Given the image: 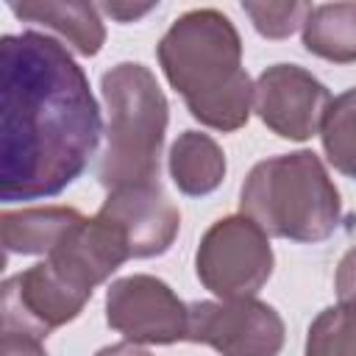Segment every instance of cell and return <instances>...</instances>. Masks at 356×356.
Listing matches in <instances>:
<instances>
[{
  "label": "cell",
  "mask_w": 356,
  "mask_h": 356,
  "mask_svg": "<svg viewBox=\"0 0 356 356\" xmlns=\"http://www.w3.org/2000/svg\"><path fill=\"white\" fill-rule=\"evenodd\" d=\"M156 58L200 125L228 134L250 120L253 83L242 67V39L222 11L181 14L159 39Z\"/></svg>",
  "instance_id": "obj_2"
},
{
  "label": "cell",
  "mask_w": 356,
  "mask_h": 356,
  "mask_svg": "<svg viewBox=\"0 0 356 356\" xmlns=\"http://www.w3.org/2000/svg\"><path fill=\"white\" fill-rule=\"evenodd\" d=\"M92 292L70 284L47 259L3 281V331L47 339L50 331L72 323Z\"/></svg>",
  "instance_id": "obj_8"
},
{
  "label": "cell",
  "mask_w": 356,
  "mask_h": 356,
  "mask_svg": "<svg viewBox=\"0 0 356 356\" xmlns=\"http://www.w3.org/2000/svg\"><path fill=\"white\" fill-rule=\"evenodd\" d=\"M100 92L108 106V145L97 167L100 184L108 192L156 184L170 122V106L156 75L139 61H122L103 72Z\"/></svg>",
  "instance_id": "obj_4"
},
{
  "label": "cell",
  "mask_w": 356,
  "mask_h": 356,
  "mask_svg": "<svg viewBox=\"0 0 356 356\" xmlns=\"http://www.w3.org/2000/svg\"><path fill=\"white\" fill-rule=\"evenodd\" d=\"M97 214L117 225L131 259H153L167 253L181 228V214L159 181L108 192Z\"/></svg>",
  "instance_id": "obj_10"
},
{
  "label": "cell",
  "mask_w": 356,
  "mask_h": 356,
  "mask_svg": "<svg viewBox=\"0 0 356 356\" xmlns=\"http://www.w3.org/2000/svg\"><path fill=\"white\" fill-rule=\"evenodd\" d=\"M334 289H337L339 303L356 306V245L339 259L337 275H334Z\"/></svg>",
  "instance_id": "obj_18"
},
{
  "label": "cell",
  "mask_w": 356,
  "mask_h": 356,
  "mask_svg": "<svg viewBox=\"0 0 356 356\" xmlns=\"http://www.w3.org/2000/svg\"><path fill=\"white\" fill-rule=\"evenodd\" d=\"M95 356H153V353H147L145 348H139V345H134V342H120V345L100 348Z\"/></svg>",
  "instance_id": "obj_21"
},
{
  "label": "cell",
  "mask_w": 356,
  "mask_h": 356,
  "mask_svg": "<svg viewBox=\"0 0 356 356\" xmlns=\"http://www.w3.org/2000/svg\"><path fill=\"white\" fill-rule=\"evenodd\" d=\"M106 323L134 345L186 339L189 306L156 275H125L106 289Z\"/></svg>",
  "instance_id": "obj_7"
},
{
  "label": "cell",
  "mask_w": 356,
  "mask_h": 356,
  "mask_svg": "<svg viewBox=\"0 0 356 356\" xmlns=\"http://www.w3.org/2000/svg\"><path fill=\"white\" fill-rule=\"evenodd\" d=\"M284 337L281 314L259 298L189 303L186 342L209 345L220 356H278Z\"/></svg>",
  "instance_id": "obj_6"
},
{
  "label": "cell",
  "mask_w": 356,
  "mask_h": 356,
  "mask_svg": "<svg viewBox=\"0 0 356 356\" xmlns=\"http://www.w3.org/2000/svg\"><path fill=\"white\" fill-rule=\"evenodd\" d=\"M0 197L39 200L64 192L97 153L103 120L89 78L44 33L0 42Z\"/></svg>",
  "instance_id": "obj_1"
},
{
  "label": "cell",
  "mask_w": 356,
  "mask_h": 356,
  "mask_svg": "<svg viewBox=\"0 0 356 356\" xmlns=\"http://www.w3.org/2000/svg\"><path fill=\"white\" fill-rule=\"evenodd\" d=\"M97 8L106 11V14H111V17L120 19V22H131V19L145 17V14L153 11L156 6H120V3H108V6H97Z\"/></svg>",
  "instance_id": "obj_20"
},
{
  "label": "cell",
  "mask_w": 356,
  "mask_h": 356,
  "mask_svg": "<svg viewBox=\"0 0 356 356\" xmlns=\"http://www.w3.org/2000/svg\"><path fill=\"white\" fill-rule=\"evenodd\" d=\"M239 211L267 236L312 245L337 231L342 200L320 156L295 150L253 164L239 192Z\"/></svg>",
  "instance_id": "obj_3"
},
{
  "label": "cell",
  "mask_w": 356,
  "mask_h": 356,
  "mask_svg": "<svg viewBox=\"0 0 356 356\" xmlns=\"http://www.w3.org/2000/svg\"><path fill=\"white\" fill-rule=\"evenodd\" d=\"M303 47L334 64L356 61V3L312 6L300 28Z\"/></svg>",
  "instance_id": "obj_14"
},
{
  "label": "cell",
  "mask_w": 356,
  "mask_h": 356,
  "mask_svg": "<svg viewBox=\"0 0 356 356\" xmlns=\"http://www.w3.org/2000/svg\"><path fill=\"white\" fill-rule=\"evenodd\" d=\"M11 14L44 28H53L75 53L97 56L106 42L100 8L92 3H58V0H28L8 3Z\"/></svg>",
  "instance_id": "obj_12"
},
{
  "label": "cell",
  "mask_w": 356,
  "mask_h": 356,
  "mask_svg": "<svg viewBox=\"0 0 356 356\" xmlns=\"http://www.w3.org/2000/svg\"><path fill=\"white\" fill-rule=\"evenodd\" d=\"M270 236L245 214L220 217L203 236L195 253L197 281L220 300L256 298L273 275Z\"/></svg>",
  "instance_id": "obj_5"
},
{
  "label": "cell",
  "mask_w": 356,
  "mask_h": 356,
  "mask_svg": "<svg viewBox=\"0 0 356 356\" xmlns=\"http://www.w3.org/2000/svg\"><path fill=\"white\" fill-rule=\"evenodd\" d=\"M242 11L250 17L253 28L267 39H286L303 28L309 3H242Z\"/></svg>",
  "instance_id": "obj_17"
},
{
  "label": "cell",
  "mask_w": 356,
  "mask_h": 356,
  "mask_svg": "<svg viewBox=\"0 0 356 356\" xmlns=\"http://www.w3.org/2000/svg\"><path fill=\"white\" fill-rule=\"evenodd\" d=\"M320 139L331 167L356 181V86L331 100Z\"/></svg>",
  "instance_id": "obj_15"
},
{
  "label": "cell",
  "mask_w": 356,
  "mask_h": 356,
  "mask_svg": "<svg viewBox=\"0 0 356 356\" xmlns=\"http://www.w3.org/2000/svg\"><path fill=\"white\" fill-rule=\"evenodd\" d=\"M167 167L178 192L189 197L211 195L228 170L222 147L203 131H184L170 147Z\"/></svg>",
  "instance_id": "obj_13"
},
{
  "label": "cell",
  "mask_w": 356,
  "mask_h": 356,
  "mask_svg": "<svg viewBox=\"0 0 356 356\" xmlns=\"http://www.w3.org/2000/svg\"><path fill=\"white\" fill-rule=\"evenodd\" d=\"M331 92L298 64H273L253 83V111L281 139L306 142L320 134Z\"/></svg>",
  "instance_id": "obj_9"
},
{
  "label": "cell",
  "mask_w": 356,
  "mask_h": 356,
  "mask_svg": "<svg viewBox=\"0 0 356 356\" xmlns=\"http://www.w3.org/2000/svg\"><path fill=\"white\" fill-rule=\"evenodd\" d=\"M83 214L72 206H33L0 214V236L6 253L19 256H47Z\"/></svg>",
  "instance_id": "obj_11"
},
{
  "label": "cell",
  "mask_w": 356,
  "mask_h": 356,
  "mask_svg": "<svg viewBox=\"0 0 356 356\" xmlns=\"http://www.w3.org/2000/svg\"><path fill=\"white\" fill-rule=\"evenodd\" d=\"M303 356H356V306L323 309L306 331Z\"/></svg>",
  "instance_id": "obj_16"
},
{
  "label": "cell",
  "mask_w": 356,
  "mask_h": 356,
  "mask_svg": "<svg viewBox=\"0 0 356 356\" xmlns=\"http://www.w3.org/2000/svg\"><path fill=\"white\" fill-rule=\"evenodd\" d=\"M3 356H47V350L36 337L3 331Z\"/></svg>",
  "instance_id": "obj_19"
}]
</instances>
